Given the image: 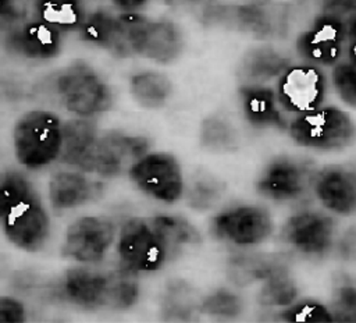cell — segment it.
Returning a JSON list of instances; mask_svg holds the SVG:
<instances>
[{"instance_id":"cell-1","label":"cell","mask_w":356,"mask_h":323,"mask_svg":"<svg viewBox=\"0 0 356 323\" xmlns=\"http://www.w3.org/2000/svg\"><path fill=\"white\" fill-rule=\"evenodd\" d=\"M58 294L67 302L83 308L127 309L140 294L136 273L120 269L74 267L58 283Z\"/></svg>"},{"instance_id":"cell-2","label":"cell","mask_w":356,"mask_h":323,"mask_svg":"<svg viewBox=\"0 0 356 323\" xmlns=\"http://www.w3.org/2000/svg\"><path fill=\"white\" fill-rule=\"evenodd\" d=\"M286 129L295 145L316 152L342 150L356 141V123L335 106L298 114Z\"/></svg>"},{"instance_id":"cell-3","label":"cell","mask_w":356,"mask_h":323,"mask_svg":"<svg viewBox=\"0 0 356 323\" xmlns=\"http://www.w3.org/2000/svg\"><path fill=\"white\" fill-rule=\"evenodd\" d=\"M14 152L26 168H42L60 157L61 121L46 110L25 113L14 127Z\"/></svg>"},{"instance_id":"cell-4","label":"cell","mask_w":356,"mask_h":323,"mask_svg":"<svg viewBox=\"0 0 356 323\" xmlns=\"http://www.w3.org/2000/svg\"><path fill=\"white\" fill-rule=\"evenodd\" d=\"M210 234L235 248H253L266 242L274 231L270 210L261 205L236 203L220 209L210 220Z\"/></svg>"},{"instance_id":"cell-5","label":"cell","mask_w":356,"mask_h":323,"mask_svg":"<svg viewBox=\"0 0 356 323\" xmlns=\"http://www.w3.org/2000/svg\"><path fill=\"white\" fill-rule=\"evenodd\" d=\"M54 89L63 106L79 117H90L113 106L110 86L85 63H74L64 68L56 77Z\"/></svg>"},{"instance_id":"cell-6","label":"cell","mask_w":356,"mask_h":323,"mask_svg":"<svg viewBox=\"0 0 356 323\" xmlns=\"http://www.w3.org/2000/svg\"><path fill=\"white\" fill-rule=\"evenodd\" d=\"M282 244L305 259H321L334 251L337 223L334 217L314 207L292 213L281 228Z\"/></svg>"},{"instance_id":"cell-7","label":"cell","mask_w":356,"mask_h":323,"mask_svg":"<svg viewBox=\"0 0 356 323\" xmlns=\"http://www.w3.org/2000/svg\"><path fill=\"white\" fill-rule=\"evenodd\" d=\"M316 167L312 162L289 155H280L267 162L254 181L256 192L275 203H289L312 194Z\"/></svg>"},{"instance_id":"cell-8","label":"cell","mask_w":356,"mask_h":323,"mask_svg":"<svg viewBox=\"0 0 356 323\" xmlns=\"http://www.w3.org/2000/svg\"><path fill=\"white\" fill-rule=\"evenodd\" d=\"M150 143L142 135L107 132L97 136L76 167L100 177L114 178L128 174L129 168L149 152Z\"/></svg>"},{"instance_id":"cell-9","label":"cell","mask_w":356,"mask_h":323,"mask_svg":"<svg viewBox=\"0 0 356 323\" xmlns=\"http://www.w3.org/2000/svg\"><path fill=\"white\" fill-rule=\"evenodd\" d=\"M131 181L146 196L165 205L184 198L185 177L179 160L168 152H147L128 171Z\"/></svg>"},{"instance_id":"cell-10","label":"cell","mask_w":356,"mask_h":323,"mask_svg":"<svg viewBox=\"0 0 356 323\" xmlns=\"http://www.w3.org/2000/svg\"><path fill=\"white\" fill-rule=\"evenodd\" d=\"M117 253L121 266L136 274L157 271L168 263L150 220L142 217L128 219L121 226Z\"/></svg>"},{"instance_id":"cell-11","label":"cell","mask_w":356,"mask_h":323,"mask_svg":"<svg viewBox=\"0 0 356 323\" xmlns=\"http://www.w3.org/2000/svg\"><path fill=\"white\" fill-rule=\"evenodd\" d=\"M327 82L317 65H289L277 84V97L284 111L295 116L318 109L325 97Z\"/></svg>"},{"instance_id":"cell-12","label":"cell","mask_w":356,"mask_h":323,"mask_svg":"<svg viewBox=\"0 0 356 323\" xmlns=\"http://www.w3.org/2000/svg\"><path fill=\"white\" fill-rule=\"evenodd\" d=\"M114 237L115 228L108 219L85 216L68 227L63 253L79 263H97L107 255Z\"/></svg>"},{"instance_id":"cell-13","label":"cell","mask_w":356,"mask_h":323,"mask_svg":"<svg viewBox=\"0 0 356 323\" xmlns=\"http://www.w3.org/2000/svg\"><path fill=\"white\" fill-rule=\"evenodd\" d=\"M312 194L327 212L337 216H355L356 167L341 163L316 168Z\"/></svg>"},{"instance_id":"cell-14","label":"cell","mask_w":356,"mask_h":323,"mask_svg":"<svg viewBox=\"0 0 356 323\" xmlns=\"http://www.w3.org/2000/svg\"><path fill=\"white\" fill-rule=\"evenodd\" d=\"M346 39L345 24L331 15L321 14L298 38L296 49L307 64L317 67L335 65L339 63Z\"/></svg>"},{"instance_id":"cell-15","label":"cell","mask_w":356,"mask_h":323,"mask_svg":"<svg viewBox=\"0 0 356 323\" xmlns=\"http://www.w3.org/2000/svg\"><path fill=\"white\" fill-rule=\"evenodd\" d=\"M11 244L24 251L40 249L49 238L50 220L47 212L33 194L15 206L1 221Z\"/></svg>"},{"instance_id":"cell-16","label":"cell","mask_w":356,"mask_h":323,"mask_svg":"<svg viewBox=\"0 0 356 323\" xmlns=\"http://www.w3.org/2000/svg\"><path fill=\"white\" fill-rule=\"evenodd\" d=\"M7 49L28 60H50L58 56L63 46L61 32L40 19H25L6 36Z\"/></svg>"},{"instance_id":"cell-17","label":"cell","mask_w":356,"mask_h":323,"mask_svg":"<svg viewBox=\"0 0 356 323\" xmlns=\"http://www.w3.org/2000/svg\"><path fill=\"white\" fill-rule=\"evenodd\" d=\"M239 100L242 114L252 128L268 131L286 127L277 93L266 84H245Z\"/></svg>"},{"instance_id":"cell-18","label":"cell","mask_w":356,"mask_h":323,"mask_svg":"<svg viewBox=\"0 0 356 323\" xmlns=\"http://www.w3.org/2000/svg\"><path fill=\"white\" fill-rule=\"evenodd\" d=\"M150 223L167 255L168 263L202 242L199 230L181 214L159 213L150 219Z\"/></svg>"},{"instance_id":"cell-19","label":"cell","mask_w":356,"mask_h":323,"mask_svg":"<svg viewBox=\"0 0 356 323\" xmlns=\"http://www.w3.org/2000/svg\"><path fill=\"white\" fill-rule=\"evenodd\" d=\"M182 49L184 36L174 22L167 19H147L138 56L165 64L174 61L181 54Z\"/></svg>"},{"instance_id":"cell-20","label":"cell","mask_w":356,"mask_h":323,"mask_svg":"<svg viewBox=\"0 0 356 323\" xmlns=\"http://www.w3.org/2000/svg\"><path fill=\"white\" fill-rule=\"evenodd\" d=\"M285 270H288V265L280 255L236 253L228 260V277L236 285L263 283Z\"/></svg>"},{"instance_id":"cell-21","label":"cell","mask_w":356,"mask_h":323,"mask_svg":"<svg viewBox=\"0 0 356 323\" xmlns=\"http://www.w3.org/2000/svg\"><path fill=\"white\" fill-rule=\"evenodd\" d=\"M99 195V185L76 171H60L49 182V198L56 209H72Z\"/></svg>"},{"instance_id":"cell-22","label":"cell","mask_w":356,"mask_h":323,"mask_svg":"<svg viewBox=\"0 0 356 323\" xmlns=\"http://www.w3.org/2000/svg\"><path fill=\"white\" fill-rule=\"evenodd\" d=\"M289 67V60L278 50L260 46L250 49L242 58L239 74L245 84H266L278 78Z\"/></svg>"},{"instance_id":"cell-23","label":"cell","mask_w":356,"mask_h":323,"mask_svg":"<svg viewBox=\"0 0 356 323\" xmlns=\"http://www.w3.org/2000/svg\"><path fill=\"white\" fill-rule=\"evenodd\" d=\"M200 298L184 280H171L164 287L160 301L163 319L172 322L193 320L200 315Z\"/></svg>"},{"instance_id":"cell-24","label":"cell","mask_w":356,"mask_h":323,"mask_svg":"<svg viewBox=\"0 0 356 323\" xmlns=\"http://www.w3.org/2000/svg\"><path fill=\"white\" fill-rule=\"evenodd\" d=\"M33 13L60 32L79 29L86 15L82 0H33Z\"/></svg>"},{"instance_id":"cell-25","label":"cell","mask_w":356,"mask_h":323,"mask_svg":"<svg viewBox=\"0 0 356 323\" xmlns=\"http://www.w3.org/2000/svg\"><path fill=\"white\" fill-rule=\"evenodd\" d=\"M96 138V125L89 118L79 117L61 124V152L58 159L76 166Z\"/></svg>"},{"instance_id":"cell-26","label":"cell","mask_w":356,"mask_h":323,"mask_svg":"<svg viewBox=\"0 0 356 323\" xmlns=\"http://www.w3.org/2000/svg\"><path fill=\"white\" fill-rule=\"evenodd\" d=\"M129 89L136 103L145 109H160L172 95L171 81L157 71L134 74L129 79Z\"/></svg>"},{"instance_id":"cell-27","label":"cell","mask_w":356,"mask_h":323,"mask_svg":"<svg viewBox=\"0 0 356 323\" xmlns=\"http://www.w3.org/2000/svg\"><path fill=\"white\" fill-rule=\"evenodd\" d=\"M225 191L227 185L221 178L213 173L200 170L193 173L189 182L185 184L182 199L186 200L191 209L197 212H207L220 203Z\"/></svg>"},{"instance_id":"cell-28","label":"cell","mask_w":356,"mask_h":323,"mask_svg":"<svg viewBox=\"0 0 356 323\" xmlns=\"http://www.w3.org/2000/svg\"><path fill=\"white\" fill-rule=\"evenodd\" d=\"M199 143L207 152L228 153L239 148V134L225 117L209 116L200 123Z\"/></svg>"},{"instance_id":"cell-29","label":"cell","mask_w":356,"mask_h":323,"mask_svg":"<svg viewBox=\"0 0 356 323\" xmlns=\"http://www.w3.org/2000/svg\"><path fill=\"white\" fill-rule=\"evenodd\" d=\"M118 15L107 10H96L88 15L79 28L81 36L88 43L111 53L117 38Z\"/></svg>"},{"instance_id":"cell-30","label":"cell","mask_w":356,"mask_h":323,"mask_svg":"<svg viewBox=\"0 0 356 323\" xmlns=\"http://www.w3.org/2000/svg\"><path fill=\"white\" fill-rule=\"evenodd\" d=\"M296 297V283L291 277L289 270H285L263 281L257 294V302L267 308H285L293 304Z\"/></svg>"},{"instance_id":"cell-31","label":"cell","mask_w":356,"mask_h":323,"mask_svg":"<svg viewBox=\"0 0 356 323\" xmlns=\"http://www.w3.org/2000/svg\"><path fill=\"white\" fill-rule=\"evenodd\" d=\"M33 195L31 181L17 170L0 173V223L21 202Z\"/></svg>"},{"instance_id":"cell-32","label":"cell","mask_w":356,"mask_h":323,"mask_svg":"<svg viewBox=\"0 0 356 323\" xmlns=\"http://www.w3.org/2000/svg\"><path fill=\"white\" fill-rule=\"evenodd\" d=\"M242 310L243 299L229 288H217L200 298V313L211 317L232 319Z\"/></svg>"},{"instance_id":"cell-33","label":"cell","mask_w":356,"mask_h":323,"mask_svg":"<svg viewBox=\"0 0 356 323\" xmlns=\"http://www.w3.org/2000/svg\"><path fill=\"white\" fill-rule=\"evenodd\" d=\"M280 317L285 322H296V323H320V322H332L334 315L331 309L325 305L314 301H300L293 302L284 308L280 313Z\"/></svg>"},{"instance_id":"cell-34","label":"cell","mask_w":356,"mask_h":323,"mask_svg":"<svg viewBox=\"0 0 356 323\" xmlns=\"http://www.w3.org/2000/svg\"><path fill=\"white\" fill-rule=\"evenodd\" d=\"M332 85L339 99L356 109V65L349 61L337 63L332 71Z\"/></svg>"},{"instance_id":"cell-35","label":"cell","mask_w":356,"mask_h":323,"mask_svg":"<svg viewBox=\"0 0 356 323\" xmlns=\"http://www.w3.org/2000/svg\"><path fill=\"white\" fill-rule=\"evenodd\" d=\"M331 312L341 320L356 322V284H342L335 290Z\"/></svg>"},{"instance_id":"cell-36","label":"cell","mask_w":356,"mask_h":323,"mask_svg":"<svg viewBox=\"0 0 356 323\" xmlns=\"http://www.w3.org/2000/svg\"><path fill=\"white\" fill-rule=\"evenodd\" d=\"M33 13V0H0V21L18 24Z\"/></svg>"},{"instance_id":"cell-37","label":"cell","mask_w":356,"mask_h":323,"mask_svg":"<svg viewBox=\"0 0 356 323\" xmlns=\"http://www.w3.org/2000/svg\"><path fill=\"white\" fill-rule=\"evenodd\" d=\"M25 317L24 305L11 297H0V323H17Z\"/></svg>"},{"instance_id":"cell-38","label":"cell","mask_w":356,"mask_h":323,"mask_svg":"<svg viewBox=\"0 0 356 323\" xmlns=\"http://www.w3.org/2000/svg\"><path fill=\"white\" fill-rule=\"evenodd\" d=\"M334 249L345 260L356 259V228L349 227L342 235H337Z\"/></svg>"},{"instance_id":"cell-39","label":"cell","mask_w":356,"mask_h":323,"mask_svg":"<svg viewBox=\"0 0 356 323\" xmlns=\"http://www.w3.org/2000/svg\"><path fill=\"white\" fill-rule=\"evenodd\" d=\"M355 6H356V0H324L323 14L331 15L345 24L349 14L355 8Z\"/></svg>"},{"instance_id":"cell-40","label":"cell","mask_w":356,"mask_h":323,"mask_svg":"<svg viewBox=\"0 0 356 323\" xmlns=\"http://www.w3.org/2000/svg\"><path fill=\"white\" fill-rule=\"evenodd\" d=\"M121 13H138L149 0H111Z\"/></svg>"},{"instance_id":"cell-41","label":"cell","mask_w":356,"mask_h":323,"mask_svg":"<svg viewBox=\"0 0 356 323\" xmlns=\"http://www.w3.org/2000/svg\"><path fill=\"white\" fill-rule=\"evenodd\" d=\"M346 50H348V57H349L348 61L356 65V33L348 35Z\"/></svg>"},{"instance_id":"cell-42","label":"cell","mask_w":356,"mask_h":323,"mask_svg":"<svg viewBox=\"0 0 356 323\" xmlns=\"http://www.w3.org/2000/svg\"><path fill=\"white\" fill-rule=\"evenodd\" d=\"M168 4L175 6V7H186V6H193L199 0H165Z\"/></svg>"}]
</instances>
